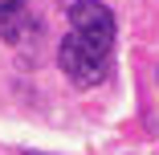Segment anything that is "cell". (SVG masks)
Listing matches in <instances>:
<instances>
[{"mask_svg":"<svg viewBox=\"0 0 159 155\" xmlns=\"http://www.w3.org/2000/svg\"><path fill=\"white\" fill-rule=\"evenodd\" d=\"M70 33L82 45H90L94 53L110 57L114 53V33H118L110 4H102V0H74L70 4Z\"/></svg>","mask_w":159,"mask_h":155,"instance_id":"obj_1","label":"cell"},{"mask_svg":"<svg viewBox=\"0 0 159 155\" xmlns=\"http://www.w3.org/2000/svg\"><path fill=\"white\" fill-rule=\"evenodd\" d=\"M29 0H0V16H8V12H16V8H25Z\"/></svg>","mask_w":159,"mask_h":155,"instance_id":"obj_4","label":"cell"},{"mask_svg":"<svg viewBox=\"0 0 159 155\" xmlns=\"http://www.w3.org/2000/svg\"><path fill=\"white\" fill-rule=\"evenodd\" d=\"M20 155H49V151H33V147H25V151H20Z\"/></svg>","mask_w":159,"mask_h":155,"instance_id":"obj_5","label":"cell"},{"mask_svg":"<svg viewBox=\"0 0 159 155\" xmlns=\"http://www.w3.org/2000/svg\"><path fill=\"white\" fill-rule=\"evenodd\" d=\"M37 33H41V21L29 8H16L8 16H0V37H4L8 45H25L29 37H37Z\"/></svg>","mask_w":159,"mask_h":155,"instance_id":"obj_3","label":"cell"},{"mask_svg":"<svg viewBox=\"0 0 159 155\" xmlns=\"http://www.w3.org/2000/svg\"><path fill=\"white\" fill-rule=\"evenodd\" d=\"M57 66H61V74H66L74 86L90 90V86H102V82H106V74H110V57L94 53V49L82 45L74 33H66V41L57 45Z\"/></svg>","mask_w":159,"mask_h":155,"instance_id":"obj_2","label":"cell"}]
</instances>
